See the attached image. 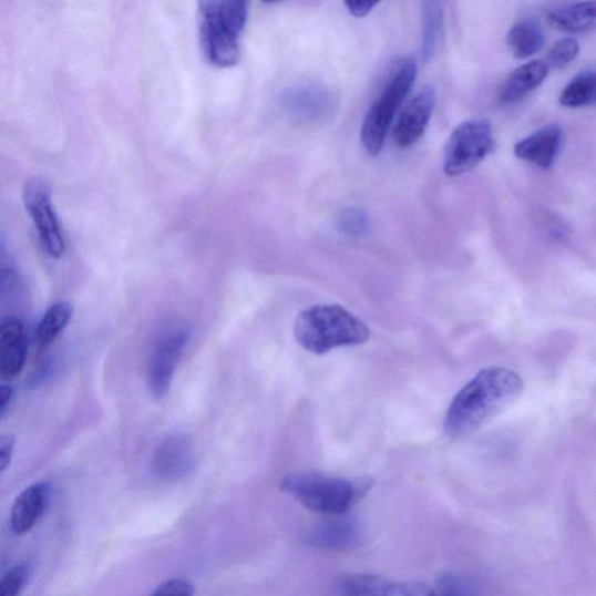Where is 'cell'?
Returning <instances> with one entry per match:
<instances>
[{"label": "cell", "mask_w": 596, "mask_h": 596, "mask_svg": "<svg viewBox=\"0 0 596 596\" xmlns=\"http://www.w3.org/2000/svg\"><path fill=\"white\" fill-rule=\"evenodd\" d=\"M429 596H473V587L462 576L446 573L429 589Z\"/></svg>", "instance_id": "cell-25"}, {"label": "cell", "mask_w": 596, "mask_h": 596, "mask_svg": "<svg viewBox=\"0 0 596 596\" xmlns=\"http://www.w3.org/2000/svg\"><path fill=\"white\" fill-rule=\"evenodd\" d=\"M285 106L291 116L311 120L325 113L328 100L322 91L304 88L288 94L285 99Z\"/></svg>", "instance_id": "cell-19"}, {"label": "cell", "mask_w": 596, "mask_h": 596, "mask_svg": "<svg viewBox=\"0 0 596 596\" xmlns=\"http://www.w3.org/2000/svg\"><path fill=\"white\" fill-rule=\"evenodd\" d=\"M559 104L578 109L596 104V72L582 73L562 91Z\"/></svg>", "instance_id": "cell-21"}, {"label": "cell", "mask_w": 596, "mask_h": 596, "mask_svg": "<svg viewBox=\"0 0 596 596\" xmlns=\"http://www.w3.org/2000/svg\"><path fill=\"white\" fill-rule=\"evenodd\" d=\"M362 541L359 521L348 514L327 516L315 524L307 534L306 543L327 552H350Z\"/></svg>", "instance_id": "cell-9"}, {"label": "cell", "mask_w": 596, "mask_h": 596, "mask_svg": "<svg viewBox=\"0 0 596 596\" xmlns=\"http://www.w3.org/2000/svg\"><path fill=\"white\" fill-rule=\"evenodd\" d=\"M423 34H422V55L425 62H429L438 48L439 39L442 31L443 10L439 2L423 3Z\"/></svg>", "instance_id": "cell-22"}, {"label": "cell", "mask_w": 596, "mask_h": 596, "mask_svg": "<svg viewBox=\"0 0 596 596\" xmlns=\"http://www.w3.org/2000/svg\"><path fill=\"white\" fill-rule=\"evenodd\" d=\"M28 359L25 327L21 320L11 318L0 328V377L9 381L17 378Z\"/></svg>", "instance_id": "cell-14"}, {"label": "cell", "mask_w": 596, "mask_h": 596, "mask_svg": "<svg viewBox=\"0 0 596 596\" xmlns=\"http://www.w3.org/2000/svg\"><path fill=\"white\" fill-rule=\"evenodd\" d=\"M523 393V380L506 367L481 370L455 395L446 412L445 431L464 438L483 428L513 405Z\"/></svg>", "instance_id": "cell-1"}, {"label": "cell", "mask_w": 596, "mask_h": 596, "mask_svg": "<svg viewBox=\"0 0 596 596\" xmlns=\"http://www.w3.org/2000/svg\"><path fill=\"white\" fill-rule=\"evenodd\" d=\"M13 389L10 386L0 388V415L6 417L13 400Z\"/></svg>", "instance_id": "cell-30"}, {"label": "cell", "mask_w": 596, "mask_h": 596, "mask_svg": "<svg viewBox=\"0 0 596 596\" xmlns=\"http://www.w3.org/2000/svg\"><path fill=\"white\" fill-rule=\"evenodd\" d=\"M562 140V127L558 124H549L525 136L515 145L514 153L522 162L549 169L556 162Z\"/></svg>", "instance_id": "cell-12"}, {"label": "cell", "mask_w": 596, "mask_h": 596, "mask_svg": "<svg viewBox=\"0 0 596 596\" xmlns=\"http://www.w3.org/2000/svg\"><path fill=\"white\" fill-rule=\"evenodd\" d=\"M189 331L183 327L169 329L156 342L150 360L147 383L156 399L164 398L171 389L176 367L185 353Z\"/></svg>", "instance_id": "cell-8"}, {"label": "cell", "mask_w": 596, "mask_h": 596, "mask_svg": "<svg viewBox=\"0 0 596 596\" xmlns=\"http://www.w3.org/2000/svg\"><path fill=\"white\" fill-rule=\"evenodd\" d=\"M547 24L567 34H586L596 30V2H583L548 8Z\"/></svg>", "instance_id": "cell-16"}, {"label": "cell", "mask_w": 596, "mask_h": 596, "mask_svg": "<svg viewBox=\"0 0 596 596\" xmlns=\"http://www.w3.org/2000/svg\"><path fill=\"white\" fill-rule=\"evenodd\" d=\"M429 589L420 584L367 575L341 576L335 584L336 596H429Z\"/></svg>", "instance_id": "cell-11"}, {"label": "cell", "mask_w": 596, "mask_h": 596, "mask_svg": "<svg viewBox=\"0 0 596 596\" xmlns=\"http://www.w3.org/2000/svg\"><path fill=\"white\" fill-rule=\"evenodd\" d=\"M434 106V90L425 88L412 99L401 114L394 130V140L400 147H409L424 134Z\"/></svg>", "instance_id": "cell-13"}, {"label": "cell", "mask_w": 596, "mask_h": 596, "mask_svg": "<svg viewBox=\"0 0 596 596\" xmlns=\"http://www.w3.org/2000/svg\"><path fill=\"white\" fill-rule=\"evenodd\" d=\"M51 497V487L45 483H37L22 491L16 499L11 510V530L17 536L29 534L33 528Z\"/></svg>", "instance_id": "cell-15"}, {"label": "cell", "mask_w": 596, "mask_h": 596, "mask_svg": "<svg viewBox=\"0 0 596 596\" xmlns=\"http://www.w3.org/2000/svg\"><path fill=\"white\" fill-rule=\"evenodd\" d=\"M22 199L30 215L41 245L52 259H60L65 251V242L60 220L53 206V193L50 183L41 177L27 182Z\"/></svg>", "instance_id": "cell-7"}, {"label": "cell", "mask_w": 596, "mask_h": 596, "mask_svg": "<svg viewBox=\"0 0 596 596\" xmlns=\"http://www.w3.org/2000/svg\"><path fill=\"white\" fill-rule=\"evenodd\" d=\"M494 147L495 141L490 121L464 122L453 131L445 147V174L458 176L472 171L492 154Z\"/></svg>", "instance_id": "cell-6"}, {"label": "cell", "mask_w": 596, "mask_h": 596, "mask_svg": "<svg viewBox=\"0 0 596 596\" xmlns=\"http://www.w3.org/2000/svg\"><path fill=\"white\" fill-rule=\"evenodd\" d=\"M14 451V440L11 435H6L0 440V470L4 473L11 464Z\"/></svg>", "instance_id": "cell-28"}, {"label": "cell", "mask_w": 596, "mask_h": 596, "mask_svg": "<svg viewBox=\"0 0 596 596\" xmlns=\"http://www.w3.org/2000/svg\"><path fill=\"white\" fill-rule=\"evenodd\" d=\"M548 73L549 68L545 61L524 63L503 82L499 94L500 101L511 104L523 100L544 83Z\"/></svg>", "instance_id": "cell-17"}, {"label": "cell", "mask_w": 596, "mask_h": 596, "mask_svg": "<svg viewBox=\"0 0 596 596\" xmlns=\"http://www.w3.org/2000/svg\"><path fill=\"white\" fill-rule=\"evenodd\" d=\"M376 6L377 3H371V2H347L346 3V7L348 8L349 12L352 13V16L357 18H361L369 14Z\"/></svg>", "instance_id": "cell-29"}, {"label": "cell", "mask_w": 596, "mask_h": 596, "mask_svg": "<svg viewBox=\"0 0 596 596\" xmlns=\"http://www.w3.org/2000/svg\"><path fill=\"white\" fill-rule=\"evenodd\" d=\"M194 465V443L187 434H173L160 443L152 463L154 474L164 480L186 476Z\"/></svg>", "instance_id": "cell-10"}, {"label": "cell", "mask_w": 596, "mask_h": 596, "mask_svg": "<svg viewBox=\"0 0 596 596\" xmlns=\"http://www.w3.org/2000/svg\"><path fill=\"white\" fill-rule=\"evenodd\" d=\"M417 74V63L411 59L402 60L389 78L379 99L367 112L361 129V142L367 153L372 156L380 153L387 131L414 84Z\"/></svg>", "instance_id": "cell-5"}, {"label": "cell", "mask_w": 596, "mask_h": 596, "mask_svg": "<svg viewBox=\"0 0 596 596\" xmlns=\"http://www.w3.org/2000/svg\"><path fill=\"white\" fill-rule=\"evenodd\" d=\"M371 479H347L318 472H297L282 479L284 492L310 512L326 516L348 514L371 491Z\"/></svg>", "instance_id": "cell-3"}, {"label": "cell", "mask_w": 596, "mask_h": 596, "mask_svg": "<svg viewBox=\"0 0 596 596\" xmlns=\"http://www.w3.org/2000/svg\"><path fill=\"white\" fill-rule=\"evenodd\" d=\"M294 332L300 346L316 354L361 346L370 339L369 327L336 305L314 306L302 311L296 319Z\"/></svg>", "instance_id": "cell-4"}, {"label": "cell", "mask_w": 596, "mask_h": 596, "mask_svg": "<svg viewBox=\"0 0 596 596\" xmlns=\"http://www.w3.org/2000/svg\"><path fill=\"white\" fill-rule=\"evenodd\" d=\"M506 41L512 54L518 60H525L544 49L546 37L536 19L524 18L511 28Z\"/></svg>", "instance_id": "cell-18"}, {"label": "cell", "mask_w": 596, "mask_h": 596, "mask_svg": "<svg viewBox=\"0 0 596 596\" xmlns=\"http://www.w3.org/2000/svg\"><path fill=\"white\" fill-rule=\"evenodd\" d=\"M195 586L187 579L174 578L157 586L150 596H194Z\"/></svg>", "instance_id": "cell-27"}, {"label": "cell", "mask_w": 596, "mask_h": 596, "mask_svg": "<svg viewBox=\"0 0 596 596\" xmlns=\"http://www.w3.org/2000/svg\"><path fill=\"white\" fill-rule=\"evenodd\" d=\"M73 307L68 302H58L44 312L37 329V342L44 348L63 332L73 318Z\"/></svg>", "instance_id": "cell-20"}, {"label": "cell", "mask_w": 596, "mask_h": 596, "mask_svg": "<svg viewBox=\"0 0 596 596\" xmlns=\"http://www.w3.org/2000/svg\"><path fill=\"white\" fill-rule=\"evenodd\" d=\"M370 216L359 208L343 210L337 219V226L342 235L361 237L370 230Z\"/></svg>", "instance_id": "cell-23"}, {"label": "cell", "mask_w": 596, "mask_h": 596, "mask_svg": "<svg viewBox=\"0 0 596 596\" xmlns=\"http://www.w3.org/2000/svg\"><path fill=\"white\" fill-rule=\"evenodd\" d=\"M247 17L248 3L243 0H205L198 3V37L206 62L222 69L239 62L240 37Z\"/></svg>", "instance_id": "cell-2"}, {"label": "cell", "mask_w": 596, "mask_h": 596, "mask_svg": "<svg viewBox=\"0 0 596 596\" xmlns=\"http://www.w3.org/2000/svg\"><path fill=\"white\" fill-rule=\"evenodd\" d=\"M580 53V44L576 39L565 38L557 41L548 51L546 64L549 69H564L575 61Z\"/></svg>", "instance_id": "cell-24"}, {"label": "cell", "mask_w": 596, "mask_h": 596, "mask_svg": "<svg viewBox=\"0 0 596 596\" xmlns=\"http://www.w3.org/2000/svg\"><path fill=\"white\" fill-rule=\"evenodd\" d=\"M29 579V568L27 565H16L4 575L0 584V596H19Z\"/></svg>", "instance_id": "cell-26"}]
</instances>
